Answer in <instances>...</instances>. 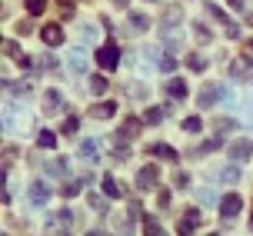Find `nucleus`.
Returning a JSON list of instances; mask_svg holds the SVG:
<instances>
[{"label":"nucleus","instance_id":"1","mask_svg":"<svg viewBox=\"0 0 253 236\" xmlns=\"http://www.w3.org/2000/svg\"><path fill=\"white\" fill-rule=\"evenodd\" d=\"M97 63H100L103 70H117V63H120V47H117L114 40L97 50Z\"/></svg>","mask_w":253,"mask_h":236},{"label":"nucleus","instance_id":"2","mask_svg":"<svg viewBox=\"0 0 253 236\" xmlns=\"http://www.w3.org/2000/svg\"><path fill=\"white\" fill-rule=\"evenodd\" d=\"M143 130V117H126L124 123H120V130H117V137L114 140H120V143H126V140H133Z\"/></svg>","mask_w":253,"mask_h":236},{"label":"nucleus","instance_id":"3","mask_svg":"<svg viewBox=\"0 0 253 236\" xmlns=\"http://www.w3.org/2000/svg\"><path fill=\"white\" fill-rule=\"evenodd\" d=\"M216 100H223V87H220V83H207V87L200 90V97H197V107H200V110H210Z\"/></svg>","mask_w":253,"mask_h":236},{"label":"nucleus","instance_id":"4","mask_svg":"<svg viewBox=\"0 0 253 236\" xmlns=\"http://www.w3.org/2000/svg\"><path fill=\"white\" fill-rule=\"evenodd\" d=\"M243 210V199L240 193H227V197L220 199V216H227V220H237Z\"/></svg>","mask_w":253,"mask_h":236},{"label":"nucleus","instance_id":"5","mask_svg":"<svg viewBox=\"0 0 253 236\" xmlns=\"http://www.w3.org/2000/svg\"><path fill=\"white\" fill-rule=\"evenodd\" d=\"M157 183H160V170H157L153 163H147V166L137 173V187H140V190H153Z\"/></svg>","mask_w":253,"mask_h":236},{"label":"nucleus","instance_id":"6","mask_svg":"<svg viewBox=\"0 0 253 236\" xmlns=\"http://www.w3.org/2000/svg\"><path fill=\"white\" fill-rule=\"evenodd\" d=\"M253 153V147H250V140H237V143H230L227 147V157H230V163H243L247 157Z\"/></svg>","mask_w":253,"mask_h":236},{"label":"nucleus","instance_id":"7","mask_svg":"<svg viewBox=\"0 0 253 236\" xmlns=\"http://www.w3.org/2000/svg\"><path fill=\"white\" fill-rule=\"evenodd\" d=\"M67 67H70L77 77H84V74H87V53H84L80 47L70 50V53H67Z\"/></svg>","mask_w":253,"mask_h":236},{"label":"nucleus","instance_id":"8","mask_svg":"<svg viewBox=\"0 0 253 236\" xmlns=\"http://www.w3.org/2000/svg\"><path fill=\"white\" fill-rule=\"evenodd\" d=\"M197 223H200V210L193 206V210H187V213H183V220L177 223V233H180V236H190L193 230H197Z\"/></svg>","mask_w":253,"mask_h":236},{"label":"nucleus","instance_id":"9","mask_svg":"<svg viewBox=\"0 0 253 236\" xmlns=\"http://www.w3.org/2000/svg\"><path fill=\"white\" fill-rule=\"evenodd\" d=\"M63 110V93L60 90H43V113H60Z\"/></svg>","mask_w":253,"mask_h":236},{"label":"nucleus","instance_id":"10","mask_svg":"<svg viewBox=\"0 0 253 236\" xmlns=\"http://www.w3.org/2000/svg\"><path fill=\"white\" fill-rule=\"evenodd\" d=\"M40 37H43V43H47V47H60V43H63L60 24H47L43 30H40Z\"/></svg>","mask_w":253,"mask_h":236},{"label":"nucleus","instance_id":"11","mask_svg":"<svg viewBox=\"0 0 253 236\" xmlns=\"http://www.w3.org/2000/svg\"><path fill=\"white\" fill-rule=\"evenodd\" d=\"M90 113H93L97 120H110V117L117 113V103H114V100H100V103L90 107Z\"/></svg>","mask_w":253,"mask_h":236},{"label":"nucleus","instance_id":"12","mask_svg":"<svg viewBox=\"0 0 253 236\" xmlns=\"http://www.w3.org/2000/svg\"><path fill=\"white\" fill-rule=\"evenodd\" d=\"M147 153H153V157H160V160H170V163H177L180 160V153L173 147H170V143H153L150 150H147Z\"/></svg>","mask_w":253,"mask_h":236},{"label":"nucleus","instance_id":"13","mask_svg":"<svg viewBox=\"0 0 253 236\" xmlns=\"http://www.w3.org/2000/svg\"><path fill=\"white\" fill-rule=\"evenodd\" d=\"M47 199H50V190H47V183H30V203H34V206H43V203H47Z\"/></svg>","mask_w":253,"mask_h":236},{"label":"nucleus","instance_id":"14","mask_svg":"<svg viewBox=\"0 0 253 236\" xmlns=\"http://www.w3.org/2000/svg\"><path fill=\"white\" fill-rule=\"evenodd\" d=\"M100 187H103V193H107L110 199H120V197H124V187H120V183H117V180H114L110 173H107V176L100 180Z\"/></svg>","mask_w":253,"mask_h":236},{"label":"nucleus","instance_id":"15","mask_svg":"<svg viewBox=\"0 0 253 236\" xmlns=\"http://www.w3.org/2000/svg\"><path fill=\"white\" fill-rule=\"evenodd\" d=\"M47 173H50V176H67V173H70V160H67V157L50 160V163H47Z\"/></svg>","mask_w":253,"mask_h":236},{"label":"nucleus","instance_id":"16","mask_svg":"<svg viewBox=\"0 0 253 236\" xmlns=\"http://www.w3.org/2000/svg\"><path fill=\"white\" fill-rule=\"evenodd\" d=\"M164 90H167V97H173V100H183V97H187V83H183L180 77H173Z\"/></svg>","mask_w":253,"mask_h":236},{"label":"nucleus","instance_id":"17","mask_svg":"<svg viewBox=\"0 0 253 236\" xmlns=\"http://www.w3.org/2000/svg\"><path fill=\"white\" fill-rule=\"evenodd\" d=\"M164 110H167V107H147V110H143V123L157 126L160 120H164Z\"/></svg>","mask_w":253,"mask_h":236},{"label":"nucleus","instance_id":"18","mask_svg":"<svg viewBox=\"0 0 253 236\" xmlns=\"http://www.w3.org/2000/svg\"><path fill=\"white\" fill-rule=\"evenodd\" d=\"M143 236H167V233H164V226L157 223L153 216H143Z\"/></svg>","mask_w":253,"mask_h":236},{"label":"nucleus","instance_id":"19","mask_svg":"<svg viewBox=\"0 0 253 236\" xmlns=\"http://www.w3.org/2000/svg\"><path fill=\"white\" fill-rule=\"evenodd\" d=\"M80 157L90 160V163H97V157H100V153H97V143H93V140H84V143H80Z\"/></svg>","mask_w":253,"mask_h":236},{"label":"nucleus","instance_id":"20","mask_svg":"<svg viewBox=\"0 0 253 236\" xmlns=\"http://www.w3.org/2000/svg\"><path fill=\"white\" fill-rule=\"evenodd\" d=\"M37 143H40L43 150H53V147H57V133H50V130H40V133H37Z\"/></svg>","mask_w":253,"mask_h":236},{"label":"nucleus","instance_id":"21","mask_svg":"<svg viewBox=\"0 0 253 236\" xmlns=\"http://www.w3.org/2000/svg\"><path fill=\"white\" fill-rule=\"evenodd\" d=\"M107 87H110V83H107V77H90V93H97V97H100V93H107Z\"/></svg>","mask_w":253,"mask_h":236},{"label":"nucleus","instance_id":"22","mask_svg":"<svg viewBox=\"0 0 253 236\" xmlns=\"http://www.w3.org/2000/svg\"><path fill=\"white\" fill-rule=\"evenodd\" d=\"M130 27H133V34H143V30L150 27V20H147L143 13H130Z\"/></svg>","mask_w":253,"mask_h":236},{"label":"nucleus","instance_id":"23","mask_svg":"<svg viewBox=\"0 0 253 236\" xmlns=\"http://www.w3.org/2000/svg\"><path fill=\"white\" fill-rule=\"evenodd\" d=\"M187 67H190V70H197V74H203V70H207V60H203L200 53H190V57H187Z\"/></svg>","mask_w":253,"mask_h":236},{"label":"nucleus","instance_id":"24","mask_svg":"<svg viewBox=\"0 0 253 236\" xmlns=\"http://www.w3.org/2000/svg\"><path fill=\"white\" fill-rule=\"evenodd\" d=\"M24 3H27V13H34V17H40L47 10V0H24Z\"/></svg>","mask_w":253,"mask_h":236},{"label":"nucleus","instance_id":"25","mask_svg":"<svg viewBox=\"0 0 253 236\" xmlns=\"http://www.w3.org/2000/svg\"><path fill=\"white\" fill-rule=\"evenodd\" d=\"M193 37L200 40V43H210V40H213V34H210L203 24H197V27H193Z\"/></svg>","mask_w":253,"mask_h":236},{"label":"nucleus","instance_id":"26","mask_svg":"<svg viewBox=\"0 0 253 236\" xmlns=\"http://www.w3.org/2000/svg\"><path fill=\"white\" fill-rule=\"evenodd\" d=\"M200 126H203L200 117H187V120H183V130H187V133H200Z\"/></svg>","mask_w":253,"mask_h":236},{"label":"nucleus","instance_id":"27","mask_svg":"<svg viewBox=\"0 0 253 236\" xmlns=\"http://www.w3.org/2000/svg\"><path fill=\"white\" fill-rule=\"evenodd\" d=\"M220 147H223V137H216V140H207V143L200 147V153H213V150H220Z\"/></svg>","mask_w":253,"mask_h":236},{"label":"nucleus","instance_id":"28","mask_svg":"<svg viewBox=\"0 0 253 236\" xmlns=\"http://www.w3.org/2000/svg\"><path fill=\"white\" fill-rule=\"evenodd\" d=\"M164 24L170 27V24H180V7H170V10L164 13Z\"/></svg>","mask_w":253,"mask_h":236},{"label":"nucleus","instance_id":"29","mask_svg":"<svg viewBox=\"0 0 253 236\" xmlns=\"http://www.w3.org/2000/svg\"><path fill=\"white\" fill-rule=\"evenodd\" d=\"M77 126H80V120H77V117H67V120H63V133L70 137V133H77Z\"/></svg>","mask_w":253,"mask_h":236},{"label":"nucleus","instance_id":"30","mask_svg":"<svg viewBox=\"0 0 253 236\" xmlns=\"http://www.w3.org/2000/svg\"><path fill=\"white\" fill-rule=\"evenodd\" d=\"M160 70H167V74H170V70H177V57H170V53H167L164 60H160Z\"/></svg>","mask_w":253,"mask_h":236},{"label":"nucleus","instance_id":"31","mask_svg":"<svg viewBox=\"0 0 253 236\" xmlns=\"http://www.w3.org/2000/svg\"><path fill=\"white\" fill-rule=\"evenodd\" d=\"M90 206H93L97 213H107V199H100V197H93V193H90Z\"/></svg>","mask_w":253,"mask_h":236},{"label":"nucleus","instance_id":"32","mask_svg":"<svg viewBox=\"0 0 253 236\" xmlns=\"http://www.w3.org/2000/svg\"><path fill=\"white\" fill-rule=\"evenodd\" d=\"M60 13H63V20H70L74 17V3L70 0H60Z\"/></svg>","mask_w":253,"mask_h":236},{"label":"nucleus","instance_id":"33","mask_svg":"<svg viewBox=\"0 0 253 236\" xmlns=\"http://www.w3.org/2000/svg\"><path fill=\"white\" fill-rule=\"evenodd\" d=\"M3 53H7V57H20V47H17L13 40H7V43H3Z\"/></svg>","mask_w":253,"mask_h":236},{"label":"nucleus","instance_id":"34","mask_svg":"<svg viewBox=\"0 0 253 236\" xmlns=\"http://www.w3.org/2000/svg\"><path fill=\"white\" fill-rule=\"evenodd\" d=\"M200 203H203V206H210V203H216L213 190H200Z\"/></svg>","mask_w":253,"mask_h":236},{"label":"nucleus","instance_id":"35","mask_svg":"<svg viewBox=\"0 0 253 236\" xmlns=\"http://www.w3.org/2000/svg\"><path fill=\"white\" fill-rule=\"evenodd\" d=\"M60 193H63L67 199H70V197H77V193H80V183H67V187H63Z\"/></svg>","mask_w":253,"mask_h":236},{"label":"nucleus","instance_id":"36","mask_svg":"<svg viewBox=\"0 0 253 236\" xmlns=\"http://www.w3.org/2000/svg\"><path fill=\"white\" fill-rule=\"evenodd\" d=\"M70 220H74V213H70V210H60V213H57V223H63V226H67Z\"/></svg>","mask_w":253,"mask_h":236},{"label":"nucleus","instance_id":"37","mask_svg":"<svg viewBox=\"0 0 253 236\" xmlns=\"http://www.w3.org/2000/svg\"><path fill=\"white\" fill-rule=\"evenodd\" d=\"M233 126H237V123H233V120H223V117L216 120V130H220V133H223V130H233Z\"/></svg>","mask_w":253,"mask_h":236},{"label":"nucleus","instance_id":"38","mask_svg":"<svg viewBox=\"0 0 253 236\" xmlns=\"http://www.w3.org/2000/svg\"><path fill=\"white\" fill-rule=\"evenodd\" d=\"M237 176H240V170H237V166H230L227 173H223V180H227V183H233V180H237Z\"/></svg>","mask_w":253,"mask_h":236},{"label":"nucleus","instance_id":"39","mask_svg":"<svg viewBox=\"0 0 253 236\" xmlns=\"http://www.w3.org/2000/svg\"><path fill=\"white\" fill-rule=\"evenodd\" d=\"M84 40H97V30L93 27H84Z\"/></svg>","mask_w":253,"mask_h":236},{"label":"nucleus","instance_id":"40","mask_svg":"<svg viewBox=\"0 0 253 236\" xmlns=\"http://www.w3.org/2000/svg\"><path fill=\"white\" fill-rule=\"evenodd\" d=\"M17 63H20L24 70H30V67H34V60H30V57H17Z\"/></svg>","mask_w":253,"mask_h":236},{"label":"nucleus","instance_id":"41","mask_svg":"<svg viewBox=\"0 0 253 236\" xmlns=\"http://www.w3.org/2000/svg\"><path fill=\"white\" fill-rule=\"evenodd\" d=\"M157 203H160V206H170V193H167V190H164V193L157 197Z\"/></svg>","mask_w":253,"mask_h":236},{"label":"nucleus","instance_id":"42","mask_svg":"<svg viewBox=\"0 0 253 236\" xmlns=\"http://www.w3.org/2000/svg\"><path fill=\"white\" fill-rule=\"evenodd\" d=\"M230 7H233V10H243L247 3H243V0H230Z\"/></svg>","mask_w":253,"mask_h":236},{"label":"nucleus","instance_id":"43","mask_svg":"<svg viewBox=\"0 0 253 236\" xmlns=\"http://www.w3.org/2000/svg\"><path fill=\"white\" fill-rule=\"evenodd\" d=\"M117 7H120V10H126V0H114Z\"/></svg>","mask_w":253,"mask_h":236},{"label":"nucleus","instance_id":"44","mask_svg":"<svg viewBox=\"0 0 253 236\" xmlns=\"http://www.w3.org/2000/svg\"><path fill=\"white\" fill-rule=\"evenodd\" d=\"M87 236H103V233H100V230H87Z\"/></svg>","mask_w":253,"mask_h":236},{"label":"nucleus","instance_id":"45","mask_svg":"<svg viewBox=\"0 0 253 236\" xmlns=\"http://www.w3.org/2000/svg\"><path fill=\"white\" fill-rule=\"evenodd\" d=\"M210 236H220V233H210Z\"/></svg>","mask_w":253,"mask_h":236},{"label":"nucleus","instance_id":"46","mask_svg":"<svg viewBox=\"0 0 253 236\" xmlns=\"http://www.w3.org/2000/svg\"><path fill=\"white\" fill-rule=\"evenodd\" d=\"M250 220H253V213H250Z\"/></svg>","mask_w":253,"mask_h":236},{"label":"nucleus","instance_id":"47","mask_svg":"<svg viewBox=\"0 0 253 236\" xmlns=\"http://www.w3.org/2000/svg\"><path fill=\"white\" fill-rule=\"evenodd\" d=\"M60 236H67V233H60Z\"/></svg>","mask_w":253,"mask_h":236}]
</instances>
